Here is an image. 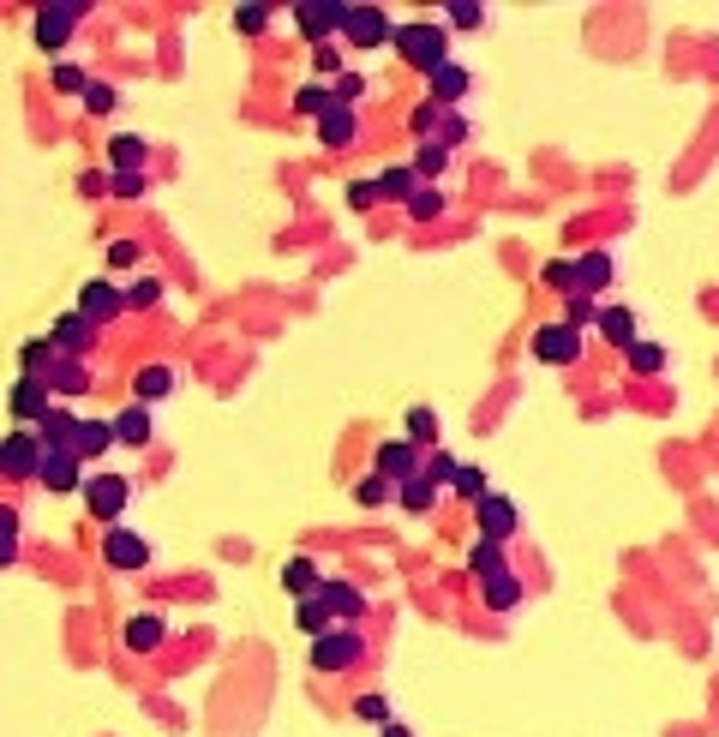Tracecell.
<instances>
[{
  "label": "cell",
  "instance_id": "1",
  "mask_svg": "<svg viewBox=\"0 0 719 737\" xmlns=\"http://www.w3.org/2000/svg\"><path fill=\"white\" fill-rule=\"evenodd\" d=\"M390 48H396V54H402L414 72H426V78H432L444 60H456V54H450V30H444V24H426V18H408V24H396Z\"/></svg>",
  "mask_w": 719,
  "mask_h": 737
},
{
  "label": "cell",
  "instance_id": "2",
  "mask_svg": "<svg viewBox=\"0 0 719 737\" xmlns=\"http://www.w3.org/2000/svg\"><path fill=\"white\" fill-rule=\"evenodd\" d=\"M84 24V6L78 0H48V6H36V18H30V36H36V48L42 54H60L66 42H72V30Z\"/></svg>",
  "mask_w": 719,
  "mask_h": 737
},
{
  "label": "cell",
  "instance_id": "3",
  "mask_svg": "<svg viewBox=\"0 0 719 737\" xmlns=\"http://www.w3.org/2000/svg\"><path fill=\"white\" fill-rule=\"evenodd\" d=\"M78 498H84V510H90L96 522L114 528V522L126 516V504H132V480H126V474H90Z\"/></svg>",
  "mask_w": 719,
  "mask_h": 737
},
{
  "label": "cell",
  "instance_id": "4",
  "mask_svg": "<svg viewBox=\"0 0 719 737\" xmlns=\"http://www.w3.org/2000/svg\"><path fill=\"white\" fill-rule=\"evenodd\" d=\"M360 654H366L360 624H348V630H324V636L312 642V672H348V666H360Z\"/></svg>",
  "mask_w": 719,
  "mask_h": 737
},
{
  "label": "cell",
  "instance_id": "5",
  "mask_svg": "<svg viewBox=\"0 0 719 737\" xmlns=\"http://www.w3.org/2000/svg\"><path fill=\"white\" fill-rule=\"evenodd\" d=\"M582 354H588V336H582V330H570L564 318L534 330V360H540V366H576Z\"/></svg>",
  "mask_w": 719,
  "mask_h": 737
},
{
  "label": "cell",
  "instance_id": "6",
  "mask_svg": "<svg viewBox=\"0 0 719 737\" xmlns=\"http://www.w3.org/2000/svg\"><path fill=\"white\" fill-rule=\"evenodd\" d=\"M294 24H300V36L306 42H330V36H342V24H348V0H300L294 6Z\"/></svg>",
  "mask_w": 719,
  "mask_h": 737
},
{
  "label": "cell",
  "instance_id": "7",
  "mask_svg": "<svg viewBox=\"0 0 719 737\" xmlns=\"http://www.w3.org/2000/svg\"><path fill=\"white\" fill-rule=\"evenodd\" d=\"M474 522H480V540H498V546H510V540L522 534V510H516L504 492H486V498L474 504Z\"/></svg>",
  "mask_w": 719,
  "mask_h": 737
},
{
  "label": "cell",
  "instance_id": "8",
  "mask_svg": "<svg viewBox=\"0 0 719 737\" xmlns=\"http://www.w3.org/2000/svg\"><path fill=\"white\" fill-rule=\"evenodd\" d=\"M42 438H36V426H18L12 438H0V474H12V480H36V468H42Z\"/></svg>",
  "mask_w": 719,
  "mask_h": 737
},
{
  "label": "cell",
  "instance_id": "9",
  "mask_svg": "<svg viewBox=\"0 0 719 737\" xmlns=\"http://www.w3.org/2000/svg\"><path fill=\"white\" fill-rule=\"evenodd\" d=\"M390 36H396V24H390V12H384V6H348L342 42H354V48L366 54V48H384Z\"/></svg>",
  "mask_w": 719,
  "mask_h": 737
},
{
  "label": "cell",
  "instance_id": "10",
  "mask_svg": "<svg viewBox=\"0 0 719 737\" xmlns=\"http://www.w3.org/2000/svg\"><path fill=\"white\" fill-rule=\"evenodd\" d=\"M102 564H108V570H144V564H150V540H144L138 528L114 522V528L102 534Z\"/></svg>",
  "mask_w": 719,
  "mask_h": 737
},
{
  "label": "cell",
  "instance_id": "11",
  "mask_svg": "<svg viewBox=\"0 0 719 737\" xmlns=\"http://www.w3.org/2000/svg\"><path fill=\"white\" fill-rule=\"evenodd\" d=\"M48 342H54V354H66V360H90V348H96V324L72 306V312H60V318H54Z\"/></svg>",
  "mask_w": 719,
  "mask_h": 737
},
{
  "label": "cell",
  "instance_id": "12",
  "mask_svg": "<svg viewBox=\"0 0 719 737\" xmlns=\"http://www.w3.org/2000/svg\"><path fill=\"white\" fill-rule=\"evenodd\" d=\"M420 468H426V456H420V450H414L408 438H384V444L372 450V474H384L390 486H402V480H414Z\"/></svg>",
  "mask_w": 719,
  "mask_h": 737
},
{
  "label": "cell",
  "instance_id": "13",
  "mask_svg": "<svg viewBox=\"0 0 719 737\" xmlns=\"http://www.w3.org/2000/svg\"><path fill=\"white\" fill-rule=\"evenodd\" d=\"M78 312L102 330L108 318H120V312H126V288H114L108 276H96V282H84V288H78Z\"/></svg>",
  "mask_w": 719,
  "mask_h": 737
},
{
  "label": "cell",
  "instance_id": "14",
  "mask_svg": "<svg viewBox=\"0 0 719 737\" xmlns=\"http://www.w3.org/2000/svg\"><path fill=\"white\" fill-rule=\"evenodd\" d=\"M84 480H90V474H84V462H78L72 450H48L42 468H36V486H48V492H60V498H66V492H84Z\"/></svg>",
  "mask_w": 719,
  "mask_h": 737
},
{
  "label": "cell",
  "instance_id": "15",
  "mask_svg": "<svg viewBox=\"0 0 719 737\" xmlns=\"http://www.w3.org/2000/svg\"><path fill=\"white\" fill-rule=\"evenodd\" d=\"M48 408H54V396H48V384H42V378H18V384L6 390V414H12L18 426H36Z\"/></svg>",
  "mask_w": 719,
  "mask_h": 737
},
{
  "label": "cell",
  "instance_id": "16",
  "mask_svg": "<svg viewBox=\"0 0 719 737\" xmlns=\"http://www.w3.org/2000/svg\"><path fill=\"white\" fill-rule=\"evenodd\" d=\"M318 600H324V612H330V618H342V624H360V618H366V588H360V582H342V576H324V588H318Z\"/></svg>",
  "mask_w": 719,
  "mask_h": 737
},
{
  "label": "cell",
  "instance_id": "17",
  "mask_svg": "<svg viewBox=\"0 0 719 737\" xmlns=\"http://www.w3.org/2000/svg\"><path fill=\"white\" fill-rule=\"evenodd\" d=\"M354 138H360V108L330 102V108L318 114V144H324V150H342V144H354Z\"/></svg>",
  "mask_w": 719,
  "mask_h": 737
},
{
  "label": "cell",
  "instance_id": "18",
  "mask_svg": "<svg viewBox=\"0 0 719 737\" xmlns=\"http://www.w3.org/2000/svg\"><path fill=\"white\" fill-rule=\"evenodd\" d=\"M42 384H48V396H54V402H78V396L90 390V360H66V354H60V360L48 366V378H42Z\"/></svg>",
  "mask_w": 719,
  "mask_h": 737
},
{
  "label": "cell",
  "instance_id": "19",
  "mask_svg": "<svg viewBox=\"0 0 719 737\" xmlns=\"http://www.w3.org/2000/svg\"><path fill=\"white\" fill-rule=\"evenodd\" d=\"M174 384H180V378H174V366H168V360H150V366H138V372H132V402L156 408V402H168V396H174Z\"/></svg>",
  "mask_w": 719,
  "mask_h": 737
},
{
  "label": "cell",
  "instance_id": "20",
  "mask_svg": "<svg viewBox=\"0 0 719 737\" xmlns=\"http://www.w3.org/2000/svg\"><path fill=\"white\" fill-rule=\"evenodd\" d=\"M36 438H42V450H72V438H78V414H72V402H54V408L36 420Z\"/></svg>",
  "mask_w": 719,
  "mask_h": 737
},
{
  "label": "cell",
  "instance_id": "21",
  "mask_svg": "<svg viewBox=\"0 0 719 737\" xmlns=\"http://www.w3.org/2000/svg\"><path fill=\"white\" fill-rule=\"evenodd\" d=\"M156 438V420H150V408L144 402H126L120 414H114V444H126V450H144Z\"/></svg>",
  "mask_w": 719,
  "mask_h": 737
},
{
  "label": "cell",
  "instance_id": "22",
  "mask_svg": "<svg viewBox=\"0 0 719 737\" xmlns=\"http://www.w3.org/2000/svg\"><path fill=\"white\" fill-rule=\"evenodd\" d=\"M522 594H528V588H522V576H516L510 564H504V570H492V576H480V600H486L492 612H516V606H522Z\"/></svg>",
  "mask_w": 719,
  "mask_h": 737
},
{
  "label": "cell",
  "instance_id": "23",
  "mask_svg": "<svg viewBox=\"0 0 719 737\" xmlns=\"http://www.w3.org/2000/svg\"><path fill=\"white\" fill-rule=\"evenodd\" d=\"M120 642H126L132 654H156V648L168 642V624H162L156 612H132V618L120 624Z\"/></svg>",
  "mask_w": 719,
  "mask_h": 737
},
{
  "label": "cell",
  "instance_id": "24",
  "mask_svg": "<svg viewBox=\"0 0 719 737\" xmlns=\"http://www.w3.org/2000/svg\"><path fill=\"white\" fill-rule=\"evenodd\" d=\"M426 84H432V102H444V108H456V102H462V96L474 90V72H468L462 60H444V66H438V72H432Z\"/></svg>",
  "mask_w": 719,
  "mask_h": 737
},
{
  "label": "cell",
  "instance_id": "25",
  "mask_svg": "<svg viewBox=\"0 0 719 737\" xmlns=\"http://www.w3.org/2000/svg\"><path fill=\"white\" fill-rule=\"evenodd\" d=\"M144 162H150V144L138 132H114L108 138V174H144Z\"/></svg>",
  "mask_w": 719,
  "mask_h": 737
},
{
  "label": "cell",
  "instance_id": "26",
  "mask_svg": "<svg viewBox=\"0 0 719 737\" xmlns=\"http://www.w3.org/2000/svg\"><path fill=\"white\" fill-rule=\"evenodd\" d=\"M612 276H618V258H612V252H582V258H576V282H582L588 300H600V294L612 288Z\"/></svg>",
  "mask_w": 719,
  "mask_h": 737
},
{
  "label": "cell",
  "instance_id": "27",
  "mask_svg": "<svg viewBox=\"0 0 719 737\" xmlns=\"http://www.w3.org/2000/svg\"><path fill=\"white\" fill-rule=\"evenodd\" d=\"M594 330H600V342H606V348H618V354H624V348L642 336L630 306H600V324H594Z\"/></svg>",
  "mask_w": 719,
  "mask_h": 737
},
{
  "label": "cell",
  "instance_id": "28",
  "mask_svg": "<svg viewBox=\"0 0 719 737\" xmlns=\"http://www.w3.org/2000/svg\"><path fill=\"white\" fill-rule=\"evenodd\" d=\"M438 498H444V492L426 480V468H420L414 480H402V486H396V504H402L408 516H432V510H438Z\"/></svg>",
  "mask_w": 719,
  "mask_h": 737
},
{
  "label": "cell",
  "instance_id": "29",
  "mask_svg": "<svg viewBox=\"0 0 719 737\" xmlns=\"http://www.w3.org/2000/svg\"><path fill=\"white\" fill-rule=\"evenodd\" d=\"M426 180L414 174V162H396V168H384L378 174V198H396V204H414V192H420Z\"/></svg>",
  "mask_w": 719,
  "mask_h": 737
},
{
  "label": "cell",
  "instance_id": "30",
  "mask_svg": "<svg viewBox=\"0 0 719 737\" xmlns=\"http://www.w3.org/2000/svg\"><path fill=\"white\" fill-rule=\"evenodd\" d=\"M108 444H114V420H78V438H72V456L78 462H96Z\"/></svg>",
  "mask_w": 719,
  "mask_h": 737
},
{
  "label": "cell",
  "instance_id": "31",
  "mask_svg": "<svg viewBox=\"0 0 719 737\" xmlns=\"http://www.w3.org/2000/svg\"><path fill=\"white\" fill-rule=\"evenodd\" d=\"M282 588H288L294 600H312V594L324 588V570H318L312 558H288V564H282Z\"/></svg>",
  "mask_w": 719,
  "mask_h": 737
},
{
  "label": "cell",
  "instance_id": "32",
  "mask_svg": "<svg viewBox=\"0 0 719 737\" xmlns=\"http://www.w3.org/2000/svg\"><path fill=\"white\" fill-rule=\"evenodd\" d=\"M54 360H60V354H54L48 336H42V342H24V348H18V378H48Z\"/></svg>",
  "mask_w": 719,
  "mask_h": 737
},
{
  "label": "cell",
  "instance_id": "33",
  "mask_svg": "<svg viewBox=\"0 0 719 737\" xmlns=\"http://www.w3.org/2000/svg\"><path fill=\"white\" fill-rule=\"evenodd\" d=\"M624 360H630V372H642V378L666 372V348H660V342H648V336H636V342L624 348Z\"/></svg>",
  "mask_w": 719,
  "mask_h": 737
},
{
  "label": "cell",
  "instance_id": "34",
  "mask_svg": "<svg viewBox=\"0 0 719 737\" xmlns=\"http://www.w3.org/2000/svg\"><path fill=\"white\" fill-rule=\"evenodd\" d=\"M444 168H450V144H444V138H426V144L414 150V174H420V180H438Z\"/></svg>",
  "mask_w": 719,
  "mask_h": 737
},
{
  "label": "cell",
  "instance_id": "35",
  "mask_svg": "<svg viewBox=\"0 0 719 737\" xmlns=\"http://www.w3.org/2000/svg\"><path fill=\"white\" fill-rule=\"evenodd\" d=\"M408 444L426 456V450H438V414L432 408H408Z\"/></svg>",
  "mask_w": 719,
  "mask_h": 737
},
{
  "label": "cell",
  "instance_id": "36",
  "mask_svg": "<svg viewBox=\"0 0 719 737\" xmlns=\"http://www.w3.org/2000/svg\"><path fill=\"white\" fill-rule=\"evenodd\" d=\"M48 84H54L60 96H84V90H90V72H84L78 60H54V72H48Z\"/></svg>",
  "mask_w": 719,
  "mask_h": 737
},
{
  "label": "cell",
  "instance_id": "37",
  "mask_svg": "<svg viewBox=\"0 0 719 737\" xmlns=\"http://www.w3.org/2000/svg\"><path fill=\"white\" fill-rule=\"evenodd\" d=\"M162 294H168V288H162V276H138V282L126 288V312H156V306H162Z\"/></svg>",
  "mask_w": 719,
  "mask_h": 737
},
{
  "label": "cell",
  "instance_id": "38",
  "mask_svg": "<svg viewBox=\"0 0 719 737\" xmlns=\"http://www.w3.org/2000/svg\"><path fill=\"white\" fill-rule=\"evenodd\" d=\"M330 102H336V90H330V84H300V90H294V114H306V120H318Z\"/></svg>",
  "mask_w": 719,
  "mask_h": 737
},
{
  "label": "cell",
  "instance_id": "39",
  "mask_svg": "<svg viewBox=\"0 0 719 737\" xmlns=\"http://www.w3.org/2000/svg\"><path fill=\"white\" fill-rule=\"evenodd\" d=\"M450 114H456V108H444V102H432V96H426V102L414 108V132H420V144H426L432 132H444V126H450Z\"/></svg>",
  "mask_w": 719,
  "mask_h": 737
},
{
  "label": "cell",
  "instance_id": "40",
  "mask_svg": "<svg viewBox=\"0 0 719 737\" xmlns=\"http://www.w3.org/2000/svg\"><path fill=\"white\" fill-rule=\"evenodd\" d=\"M540 282H546V288H558L564 300H570V294H582V282H576V258H552V264L540 270Z\"/></svg>",
  "mask_w": 719,
  "mask_h": 737
},
{
  "label": "cell",
  "instance_id": "41",
  "mask_svg": "<svg viewBox=\"0 0 719 737\" xmlns=\"http://www.w3.org/2000/svg\"><path fill=\"white\" fill-rule=\"evenodd\" d=\"M564 324L588 336V330L600 324V300H588V294H570V300H564Z\"/></svg>",
  "mask_w": 719,
  "mask_h": 737
},
{
  "label": "cell",
  "instance_id": "42",
  "mask_svg": "<svg viewBox=\"0 0 719 737\" xmlns=\"http://www.w3.org/2000/svg\"><path fill=\"white\" fill-rule=\"evenodd\" d=\"M294 624H300V630H306L312 642H318L324 630H336V618L324 612V600H318V594H312V600H300V612H294Z\"/></svg>",
  "mask_w": 719,
  "mask_h": 737
},
{
  "label": "cell",
  "instance_id": "43",
  "mask_svg": "<svg viewBox=\"0 0 719 737\" xmlns=\"http://www.w3.org/2000/svg\"><path fill=\"white\" fill-rule=\"evenodd\" d=\"M450 24H456V30H480V24H486V6H480V0H450V6H444V30H450Z\"/></svg>",
  "mask_w": 719,
  "mask_h": 737
},
{
  "label": "cell",
  "instance_id": "44",
  "mask_svg": "<svg viewBox=\"0 0 719 737\" xmlns=\"http://www.w3.org/2000/svg\"><path fill=\"white\" fill-rule=\"evenodd\" d=\"M234 30H240V36H264V30H270V6L240 0V6H234Z\"/></svg>",
  "mask_w": 719,
  "mask_h": 737
},
{
  "label": "cell",
  "instance_id": "45",
  "mask_svg": "<svg viewBox=\"0 0 719 737\" xmlns=\"http://www.w3.org/2000/svg\"><path fill=\"white\" fill-rule=\"evenodd\" d=\"M444 210H450V198H444L438 186H420V192H414V204H408V216H414V222H438Z\"/></svg>",
  "mask_w": 719,
  "mask_h": 737
},
{
  "label": "cell",
  "instance_id": "46",
  "mask_svg": "<svg viewBox=\"0 0 719 737\" xmlns=\"http://www.w3.org/2000/svg\"><path fill=\"white\" fill-rule=\"evenodd\" d=\"M510 558H504V546L498 540H474V552H468V570L474 576H492V570H504Z\"/></svg>",
  "mask_w": 719,
  "mask_h": 737
},
{
  "label": "cell",
  "instance_id": "47",
  "mask_svg": "<svg viewBox=\"0 0 719 737\" xmlns=\"http://www.w3.org/2000/svg\"><path fill=\"white\" fill-rule=\"evenodd\" d=\"M12 564H18V510L0 504V570H12Z\"/></svg>",
  "mask_w": 719,
  "mask_h": 737
},
{
  "label": "cell",
  "instance_id": "48",
  "mask_svg": "<svg viewBox=\"0 0 719 737\" xmlns=\"http://www.w3.org/2000/svg\"><path fill=\"white\" fill-rule=\"evenodd\" d=\"M450 492H456V498H468V504H480V498H486V474H480L474 462H462V468H456V480H450Z\"/></svg>",
  "mask_w": 719,
  "mask_h": 737
},
{
  "label": "cell",
  "instance_id": "49",
  "mask_svg": "<svg viewBox=\"0 0 719 737\" xmlns=\"http://www.w3.org/2000/svg\"><path fill=\"white\" fill-rule=\"evenodd\" d=\"M354 498H360L366 510H378V504H396V486H390L384 474H366V480L354 486Z\"/></svg>",
  "mask_w": 719,
  "mask_h": 737
},
{
  "label": "cell",
  "instance_id": "50",
  "mask_svg": "<svg viewBox=\"0 0 719 737\" xmlns=\"http://www.w3.org/2000/svg\"><path fill=\"white\" fill-rule=\"evenodd\" d=\"M78 102H84V114H114V102H120V90H114V84H102V78H90V90H84Z\"/></svg>",
  "mask_w": 719,
  "mask_h": 737
},
{
  "label": "cell",
  "instance_id": "51",
  "mask_svg": "<svg viewBox=\"0 0 719 737\" xmlns=\"http://www.w3.org/2000/svg\"><path fill=\"white\" fill-rule=\"evenodd\" d=\"M456 468H462V462H456V456H444V450H432V456H426V480H432L438 492H450V480H456Z\"/></svg>",
  "mask_w": 719,
  "mask_h": 737
},
{
  "label": "cell",
  "instance_id": "52",
  "mask_svg": "<svg viewBox=\"0 0 719 737\" xmlns=\"http://www.w3.org/2000/svg\"><path fill=\"white\" fill-rule=\"evenodd\" d=\"M108 192L132 204V198H144V192H150V174H108Z\"/></svg>",
  "mask_w": 719,
  "mask_h": 737
},
{
  "label": "cell",
  "instance_id": "53",
  "mask_svg": "<svg viewBox=\"0 0 719 737\" xmlns=\"http://www.w3.org/2000/svg\"><path fill=\"white\" fill-rule=\"evenodd\" d=\"M144 258V246L138 240H108V270H132Z\"/></svg>",
  "mask_w": 719,
  "mask_h": 737
},
{
  "label": "cell",
  "instance_id": "54",
  "mask_svg": "<svg viewBox=\"0 0 719 737\" xmlns=\"http://www.w3.org/2000/svg\"><path fill=\"white\" fill-rule=\"evenodd\" d=\"M360 96H366V72H342V78H336V102L360 108Z\"/></svg>",
  "mask_w": 719,
  "mask_h": 737
},
{
  "label": "cell",
  "instance_id": "55",
  "mask_svg": "<svg viewBox=\"0 0 719 737\" xmlns=\"http://www.w3.org/2000/svg\"><path fill=\"white\" fill-rule=\"evenodd\" d=\"M354 714H360L366 726H390V702H384V696H360V702H354Z\"/></svg>",
  "mask_w": 719,
  "mask_h": 737
},
{
  "label": "cell",
  "instance_id": "56",
  "mask_svg": "<svg viewBox=\"0 0 719 737\" xmlns=\"http://www.w3.org/2000/svg\"><path fill=\"white\" fill-rule=\"evenodd\" d=\"M348 204H354V210H372V204H384V198H378V180H348Z\"/></svg>",
  "mask_w": 719,
  "mask_h": 737
},
{
  "label": "cell",
  "instance_id": "57",
  "mask_svg": "<svg viewBox=\"0 0 719 737\" xmlns=\"http://www.w3.org/2000/svg\"><path fill=\"white\" fill-rule=\"evenodd\" d=\"M318 72H336V78H342V54H336V42H324V48H318Z\"/></svg>",
  "mask_w": 719,
  "mask_h": 737
},
{
  "label": "cell",
  "instance_id": "58",
  "mask_svg": "<svg viewBox=\"0 0 719 737\" xmlns=\"http://www.w3.org/2000/svg\"><path fill=\"white\" fill-rule=\"evenodd\" d=\"M384 737H414V726H402V720H390V726H384Z\"/></svg>",
  "mask_w": 719,
  "mask_h": 737
}]
</instances>
